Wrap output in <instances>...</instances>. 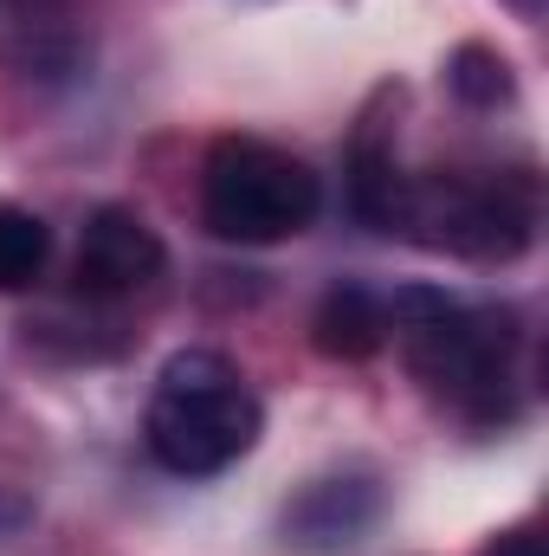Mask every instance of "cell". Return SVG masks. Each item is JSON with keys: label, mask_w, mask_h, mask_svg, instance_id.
I'll list each match as a JSON object with an SVG mask.
<instances>
[{"label": "cell", "mask_w": 549, "mask_h": 556, "mask_svg": "<svg viewBox=\"0 0 549 556\" xmlns=\"http://www.w3.org/2000/svg\"><path fill=\"white\" fill-rule=\"evenodd\" d=\"M401 227L420 247L511 266L537 240V181L531 175H426L401 194Z\"/></svg>", "instance_id": "4"}, {"label": "cell", "mask_w": 549, "mask_h": 556, "mask_svg": "<svg viewBox=\"0 0 549 556\" xmlns=\"http://www.w3.org/2000/svg\"><path fill=\"white\" fill-rule=\"evenodd\" d=\"M52 260V227L33 207L0 201V291H26Z\"/></svg>", "instance_id": "9"}, {"label": "cell", "mask_w": 549, "mask_h": 556, "mask_svg": "<svg viewBox=\"0 0 549 556\" xmlns=\"http://www.w3.org/2000/svg\"><path fill=\"white\" fill-rule=\"evenodd\" d=\"M446 85H452V98L472 104V111H498V104H511V91H518L511 59H505L498 46H459V52L446 59Z\"/></svg>", "instance_id": "10"}, {"label": "cell", "mask_w": 549, "mask_h": 556, "mask_svg": "<svg viewBox=\"0 0 549 556\" xmlns=\"http://www.w3.org/2000/svg\"><path fill=\"white\" fill-rule=\"evenodd\" d=\"M478 556H549V551H544V538H537L531 525H518V531H498Z\"/></svg>", "instance_id": "11"}, {"label": "cell", "mask_w": 549, "mask_h": 556, "mask_svg": "<svg viewBox=\"0 0 549 556\" xmlns=\"http://www.w3.org/2000/svg\"><path fill=\"white\" fill-rule=\"evenodd\" d=\"M310 343L330 363H369L388 343V298H375L369 285H330L317 317H310Z\"/></svg>", "instance_id": "8"}, {"label": "cell", "mask_w": 549, "mask_h": 556, "mask_svg": "<svg viewBox=\"0 0 549 556\" xmlns=\"http://www.w3.org/2000/svg\"><path fill=\"white\" fill-rule=\"evenodd\" d=\"M388 330L408 356L413 382L446 402L465 420H505V389H511V350L518 330L505 311L459 304L433 285H401L388 304Z\"/></svg>", "instance_id": "1"}, {"label": "cell", "mask_w": 549, "mask_h": 556, "mask_svg": "<svg viewBox=\"0 0 549 556\" xmlns=\"http://www.w3.org/2000/svg\"><path fill=\"white\" fill-rule=\"evenodd\" d=\"M162 240L155 227L142 220L137 207H98L78 233V260H72V278L85 298H130L142 285L162 278Z\"/></svg>", "instance_id": "5"}, {"label": "cell", "mask_w": 549, "mask_h": 556, "mask_svg": "<svg viewBox=\"0 0 549 556\" xmlns=\"http://www.w3.org/2000/svg\"><path fill=\"white\" fill-rule=\"evenodd\" d=\"M259 427H266L259 395L220 350H175L155 376L142 440H149L155 466H168L181 479H214L259 446Z\"/></svg>", "instance_id": "2"}, {"label": "cell", "mask_w": 549, "mask_h": 556, "mask_svg": "<svg viewBox=\"0 0 549 556\" xmlns=\"http://www.w3.org/2000/svg\"><path fill=\"white\" fill-rule=\"evenodd\" d=\"M323 207L317 175L259 137H220L201 162V227L227 247H278L297 240Z\"/></svg>", "instance_id": "3"}, {"label": "cell", "mask_w": 549, "mask_h": 556, "mask_svg": "<svg viewBox=\"0 0 549 556\" xmlns=\"http://www.w3.org/2000/svg\"><path fill=\"white\" fill-rule=\"evenodd\" d=\"M382 511V492L375 479H317L291 511H284V531L291 544H356Z\"/></svg>", "instance_id": "6"}, {"label": "cell", "mask_w": 549, "mask_h": 556, "mask_svg": "<svg viewBox=\"0 0 549 556\" xmlns=\"http://www.w3.org/2000/svg\"><path fill=\"white\" fill-rule=\"evenodd\" d=\"M401 194H408V175L395 168V130L369 111L356 142H349V207L375 233H395L401 227Z\"/></svg>", "instance_id": "7"}]
</instances>
